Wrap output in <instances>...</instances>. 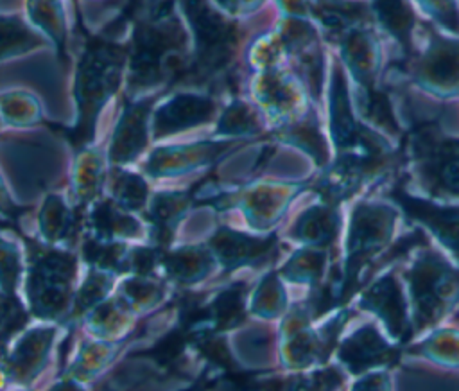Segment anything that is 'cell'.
<instances>
[{
	"mask_svg": "<svg viewBox=\"0 0 459 391\" xmlns=\"http://www.w3.org/2000/svg\"><path fill=\"white\" fill-rule=\"evenodd\" d=\"M385 199L394 203L407 219L425 228L459 265V204L414 196L400 181L385 190Z\"/></svg>",
	"mask_w": 459,
	"mask_h": 391,
	"instance_id": "obj_9",
	"label": "cell"
},
{
	"mask_svg": "<svg viewBox=\"0 0 459 391\" xmlns=\"http://www.w3.org/2000/svg\"><path fill=\"white\" fill-rule=\"evenodd\" d=\"M434 23L459 36V0H414Z\"/></svg>",
	"mask_w": 459,
	"mask_h": 391,
	"instance_id": "obj_26",
	"label": "cell"
},
{
	"mask_svg": "<svg viewBox=\"0 0 459 391\" xmlns=\"http://www.w3.org/2000/svg\"><path fill=\"white\" fill-rule=\"evenodd\" d=\"M375 23L393 38L402 57L409 59L414 50V32L420 23L409 0H368Z\"/></svg>",
	"mask_w": 459,
	"mask_h": 391,
	"instance_id": "obj_16",
	"label": "cell"
},
{
	"mask_svg": "<svg viewBox=\"0 0 459 391\" xmlns=\"http://www.w3.org/2000/svg\"><path fill=\"white\" fill-rule=\"evenodd\" d=\"M398 212L384 203L360 201L353 206L337 287V307H344L377 273L375 264L387 248Z\"/></svg>",
	"mask_w": 459,
	"mask_h": 391,
	"instance_id": "obj_2",
	"label": "cell"
},
{
	"mask_svg": "<svg viewBox=\"0 0 459 391\" xmlns=\"http://www.w3.org/2000/svg\"><path fill=\"white\" fill-rule=\"evenodd\" d=\"M38 45L39 36L18 14H0V59Z\"/></svg>",
	"mask_w": 459,
	"mask_h": 391,
	"instance_id": "obj_22",
	"label": "cell"
},
{
	"mask_svg": "<svg viewBox=\"0 0 459 391\" xmlns=\"http://www.w3.org/2000/svg\"><path fill=\"white\" fill-rule=\"evenodd\" d=\"M346 380V373L337 366H321L308 375H298L285 382H278L276 391H339Z\"/></svg>",
	"mask_w": 459,
	"mask_h": 391,
	"instance_id": "obj_23",
	"label": "cell"
},
{
	"mask_svg": "<svg viewBox=\"0 0 459 391\" xmlns=\"http://www.w3.org/2000/svg\"><path fill=\"white\" fill-rule=\"evenodd\" d=\"M357 305L380 317L394 343L405 346L414 337L409 307L400 280L393 271L371 280L360 291Z\"/></svg>",
	"mask_w": 459,
	"mask_h": 391,
	"instance_id": "obj_11",
	"label": "cell"
},
{
	"mask_svg": "<svg viewBox=\"0 0 459 391\" xmlns=\"http://www.w3.org/2000/svg\"><path fill=\"white\" fill-rule=\"evenodd\" d=\"M280 9L285 16H296V18H308L310 0H276ZM310 20V18H308Z\"/></svg>",
	"mask_w": 459,
	"mask_h": 391,
	"instance_id": "obj_29",
	"label": "cell"
},
{
	"mask_svg": "<svg viewBox=\"0 0 459 391\" xmlns=\"http://www.w3.org/2000/svg\"><path fill=\"white\" fill-rule=\"evenodd\" d=\"M342 231L341 206L319 203L307 208L292 226L290 235L308 248L333 249Z\"/></svg>",
	"mask_w": 459,
	"mask_h": 391,
	"instance_id": "obj_15",
	"label": "cell"
},
{
	"mask_svg": "<svg viewBox=\"0 0 459 391\" xmlns=\"http://www.w3.org/2000/svg\"><path fill=\"white\" fill-rule=\"evenodd\" d=\"M124 57L126 48L109 39L93 38L88 43L77 68V106L81 118L74 131L75 145L90 140L100 108L118 86Z\"/></svg>",
	"mask_w": 459,
	"mask_h": 391,
	"instance_id": "obj_5",
	"label": "cell"
},
{
	"mask_svg": "<svg viewBox=\"0 0 459 391\" xmlns=\"http://www.w3.org/2000/svg\"><path fill=\"white\" fill-rule=\"evenodd\" d=\"M337 45L346 68L359 86V95L378 91L377 72L380 65V43L373 25L350 30L337 41Z\"/></svg>",
	"mask_w": 459,
	"mask_h": 391,
	"instance_id": "obj_13",
	"label": "cell"
},
{
	"mask_svg": "<svg viewBox=\"0 0 459 391\" xmlns=\"http://www.w3.org/2000/svg\"><path fill=\"white\" fill-rule=\"evenodd\" d=\"M212 113L213 102L210 99L183 95L163 106V109L156 115L154 127L158 135H169L206 122L210 120Z\"/></svg>",
	"mask_w": 459,
	"mask_h": 391,
	"instance_id": "obj_17",
	"label": "cell"
},
{
	"mask_svg": "<svg viewBox=\"0 0 459 391\" xmlns=\"http://www.w3.org/2000/svg\"><path fill=\"white\" fill-rule=\"evenodd\" d=\"M228 14H247L256 11L265 0H213Z\"/></svg>",
	"mask_w": 459,
	"mask_h": 391,
	"instance_id": "obj_28",
	"label": "cell"
},
{
	"mask_svg": "<svg viewBox=\"0 0 459 391\" xmlns=\"http://www.w3.org/2000/svg\"><path fill=\"white\" fill-rule=\"evenodd\" d=\"M412 305L414 335L434 328L459 305V265L429 246L418 248L412 264L403 271Z\"/></svg>",
	"mask_w": 459,
	"mask_h": 391,
	"instance_id": "obj_4",
	"label": "cell"
},
{
	"mask_svg": "<svg viewBox=\"0 0 459 391\" xmlns=\"http://www.w3.org/2000/svg\"><path fill=\"white\" fill-rule=\"evenodd\" d=\"M181 30L178 22L167 14L158 13L149 20H142L134 27V54H133V83L140 86H154L165 70V56L179 48Z\"/></svg>",
	"mask_w": 459,
	"mask_h": 391,
	"instance_id": "obj_8",
	"label": "cell"
},
{
	"mask_svg": "<svg viewBox=\"0 0 459 391\" xmlns=\"http://www.w3.org/2000/svg\"><path fill=\"white\" fill-rule=\"evenodd\" d=\"M328 118L335 158L314 179L312 188L323 203L341 206L362 187L387 176L398 165L400 152L391 147L387 138L353 113L339 61L332 65L330 74Z\"/></svg>",
	"mask_w": 459,
	"mask_h": 391,
	"instance_id": "obj_1",
	"label": "cell"
},
{
	"mask_svg": "<svg viewBox=\"0 0 459 391\" xmlns=\"http://www.w3.org/2000/svg\"><path fill=\"white\" fill-rule=\"evenodd\" d=\"M195 36V66L199 75H208L224 66L237 41V27L213 9L206 0H179Z\"/></svg>",
	"mask_w": 459,
	"mask_h": 391,
	"instance_id": "obj_7",
	"label": "cell"
},
{
	"mask_svg": "<svg viewBox=\"0 0 459 391\" xmlns=\"http://www.w3.org/2000/svg\"><path fill=\"white\" fill-rule=\"evenodd\" d=\"M429 30L425 52H414L409 59L398 63L400 72H409L425 90L452 97L459 93V38L441 34L434 25L423 23Z\"/></svg>",
	"mask_w": 459,
	"mask_h": 391,
	"instance_id": "obj_6",
	"label": "cell"
},
{
	"mask_svg": "<svg viewBox=\"0 0 459 391\" xmlns=\"http://www.w3.org/2000/svg\"><path fill=\"white\" fill-rule=\"evenodd\" d=\"M27 9L32 22L61 43L59 38L65 32V11L61 0H29Z\"/></svg>",
	"mask_w": 459,
	"mask_h": 391,
	"instance_id": "obj_25",
	"label": "cell"
},
{
	"mask_svg": "<svg viewBox=\"0 0 459 391\" xmlns=\"http://www.w3.org/2000/svg\"><path fill=\"white\" fill-rule=\"evenodd\" d=\"M403 348L387 341L375 323H364L353 334L341 339L335 350L337 362L346 375L360 377L377 369H391L400 364Z\"/></svg>",
	"mask_w": 459,
	"mask_h": 391,
	"instance_id": "obj_10",
	"label": "cell"
},
{
	"mask_svg": "<svg viewBox=\"0 0 459 391\" xmlns=\"http://www.w3.org/2000/svg\"><path fill=\"white\" fill-rule=\"evenodd\" d=\"M260 97L276 115L290 113L301 100V93L296 83L281 72H267L260 79Z\"/></svg>",
	"mask_w": 459,
	"mask_h": 391,
	"instance_id": "obj_19",
	"label": "cell"
},
{
	"mask_svg": "<svg viewBox=\"0 0 459 391\" xmlns=\"http://www.w3.org/2000/svg\"><path fill=\"white\" fill-rule=\"evenodd\" d=\"M412 170L429 197L459 201V138L437 120H412L402 136Z\"/></svg>",
	"mask_w": 459,
	"mask_h": 391,
	"instance_id": "obj_3",
	"label": "cell"
},
{
	"mask_svg": "<svg viewBox=\"0 0 459 391\" xmlns=\"http://www.w3.org/2000/svg\"><path fill=\"white\" fill-rule=\"evenodd\" d=\"M308 18L332 43H337L353 29L375 23L368 0H310Z\"/></svg>",
	"mask_w": 459,
	"mask_h": 391,
	"instance_id": "obj_14",
	"label": "cell"
},
{
	"mask_svg": "<svg viewBox=\"0 0 459 391\" xmlns=\"http://www.w3.org/2000/svg\"><path fill=\"white\" fill-rule=\"evenodd\" d=\"M328 264V251L317 248H305L298 251L290 262L285 265L283 273L289 280L294 282H308L312 291L321 287L326 280L325 271Z\"/></svg>",
	"mask_w": 459,
	"mask_h": 391,
	"instance_id": "obj_20",
	"label": "cell"
},
{
	"mask_svg": "<svg viewBox=\"0 0 459 391\" xmlns=\"http://www.w3.org/2000/svg\"><path fill=\"white\" fill-rule=\"evenodd\" d=\"M412 352L445 366H459V332H437L414 346Z\"/></svg>",
	"mask_w": 459,
	"mask_h": 391,
	"instance_id": "obj_24",
	"label": "cell"
},
{
	"mask_svg": "<svg viewBox=\"0 0 459 391\" xmlns=\"http://www.w3.org/2000/svg\"><path fill=\"white\" fill-rule=\"evenodd\" d=\"M151 100L134 102L133 106H127L124 118L120 120V129L115 140V152L117 158L122 160L126 154L138 152L143 145V124L149 111Z\"/></svg>",
	"mask_w": 459,
	"mask_h": 391,
	"instance_id": "obj_21",
	"label": "cell"
},
{
	"mask_svg": "<svg viewBox=\"0 0 459 391\" xmlns=\"http://www.w3.org/2000/svg\"><path fill=\"white\" fill-rule=\"evenodd\" d=\"M280 138L308 152L319 167H325L328 163V143L321 133L317 117L312 111H308L299 120L285 126L280 133Z\"/></svg>",
	"mask_w": 459,
	"mask_h": 391,
	"instance_id": "obj_18",
	"label": "cell"
},
{
	"mask_svg": "<svg viewBox=\"0 0 459 391\" xmlns=\"http://www.w3.org/2000/svg\"><path fill=\"white\" fill-rule=\"evenodd\" d=\"M350 391H391V378L387 369H377L357 377Z\"/></svg>",
	"mask_w": 459,
	"mask_h": 391,
	"instance_id": "obj_27",
	"label": "cell"
},
{
	"mask_svg": "<svg viewBox=\"0 0 459 391\" xmlns=\"http://www.w3.org/2000/svg\"><path fill=\"white\" fill-rule=\"evenodd\" d=\"M350 308H341L332 319H328L321 328L310 330V316L303 308L298 317V328L294 339L289 344V359L294 368H310V366H326L330 355L337 350L339 337L342 328L351 317Z\"/></svg>",
	"mask_w": 459,
	"mask_h": 391,
	"instance_id": "obj_12",
	"label": "cell"
}]
</instances>
